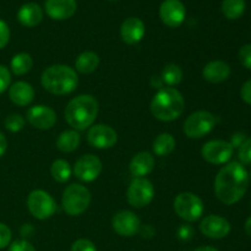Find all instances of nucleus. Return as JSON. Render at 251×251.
Returning a JSON list of instances; mask_svg holds the SVG:
<instances>
[{
	"label": "nucleus",
	"instance_id": "obj_23",
	"mask_svg": "<svg viewBox=\"0 0 251 251\" xmlns=\"http://www.w3.org/2000/svg\"><path fill=\"white\" fill-rule=\"evenodd\" d=\"M80 141L81 136L77 131L66 130L59 135L58 140H56V147L59 151L64 152V153H70L80 146Z\"/></svg>",
	"mask_w": 251,
	"mask_h": 251
},
{
	"label": "nucleus",
	"instance_id": "obj_32",
	"mask_svg": "<svg viewBox=\"0 0 251 251\" xmlns=\"http://www.w3.org/2000/svg\"><path fill=\"white\" fill-rule=\"evenodd\" d=\"M239 60L245 69L251 70V44H245L240 48Z\"/></svg>",
	"mask_w": 251,
	"mask_h": 251
},
{
	"label": "nucleus",
	"instance_id": "obj_26",
	"mask_svg": "<svg viewBox=\"0 0 251 251\" xmlns=\"http://www.w3.org/2000/svg\"><path fill=\"white\" fill-rule=\"evenodd\" d=\"M32 66H33V59L28 53L16 54L10 63V68L15 75H25V74L29 73Z\"/></svg>",
	"mask_w": 251,
	"mask_h": 251
},
{
	"label": "nucleus",
	"instance_id": "obj_2",
	"mask_svg": "<svg viewBox=\"0 0 251 251\" xmlns=\"http://www.w3.org/2000/svg\"><path fill=\"white\" fill-rule=\"evenodd\" d=\"M98 100L91 95H80L73 98L65 108V120L76 130H85L95 123L98 115Z\"/></svg>",
	"mask_w": 251,
	"mask_h": 251
},
{
	"label": "nucleus",
	"instance_id": "obj_15",
	"mask_svg": "<svg viewBox=\"0 0 251 251\" xmlns=\"http://www.w3.org/2000/svg\"><path fill=\"white\" fill-rule=\"evenodd\" d=\"M200 230L205 237L211 239H222L229 234L230 225L221 216L210 215L201 221Z\"/></svg>",
	"mask_w": 251,
	"mask_h": 251
},
{
	"label": "nucleus",
	"instance_id": "obj_42",
	"mask_svg": "<svg viewBox=\"0 0 251 251\" xmlns=\"http://www.w3.org/2000/svg\"><path fill=\"white\" fill-rule=\"evenodd\" d=\"M195 251H218V250L213 247H200V248H198Z\"/></svg>",
	"mask_w": 251,
	"mask_h": 251
},
{
	"label": "nucleus",
	"instance_id": "obj_20",
	"mask_svg": "<svg viewBox=\"0 0 251 251\" xmlns=\"http://www.w3.org/2000/svg\"><path fill=\"white\" fill-rule=\"evenodd\" d=\"M154 168V158L150 152H139L130 161V173L135 178H145Z\"/></svg>",
	"mask_w": 251,
	"mask_h": 251
},
{
	"label": "nucleus",
	"instance_id": "obj_6",
	"mask_svg": "<svg viewBox=\"0 0 251 251\" xmlns=\"http://www.w3.org/2000/svg\"><path fill=\"white\" fill-rule=\"evenodd\" d=\"M216 126V118L207 110H198L186 118L184 132L189 139H201L210 134Z\"/></svg>",
	"mask_w": 251,
	"mask_h": 251
},
{
	"label": "nucleus",
	"instance_id": "obj_31",
	"mask_svg": "<svg viewBox=\"0 0 251 251\" xmlns=\"http://www.w3.org/2000/svg\"><path fill=\"white\" fill-rule=\"evenodd\" d=\"M238 157L243 164H251V137L244 140V142L240 145Z\"/></svg>",
	"mask_w": 251,
	"mask_h": 251
},
{
	"label": "nucleus",
	"instance_id": "obj_11",
	"mask_svg": "<svg viewBox=\"0 0 251 251\" xmlns=\"http://www.w3.org/2000/svg\"><path fill=\"white\" fill-rule=\"evenodd\" d=\"M102 172V162L95 154H85L76 161L74 174L76 178L85 183L96 180Z\"/></svg>",
	"mask_w": 251,
	"mask_h": 251
},
{
	"label": "nucleus",
	"instance_id": "obj_24",
	"mask_svg": "<svg viewBox=\"0 0 251 251\" xmlns=\"http://www.w3.org/2000/svg\"><path fill=\"white\" fill-rule=\"evenodd\" d=\"M100 65V56L95 51H83L76 58V71L81 74H92Z\"/></svg>",
	"mask_w": 251,
	"mask_h": 251
},
{
	"label": "nucleus",
	"instance_id": "obj_38",
	"mask_svg": "<svg viewBox=\"0 0 251 251\" xmlns=\"http://www.w3.org/2000/svg\"><path fill=\"white\" fill-rule=\"evenodd\" d=\"M240 96L247 104L251 105V80H248L240 90Z\"/></svg>",
	"mask_w": 251,
	"mask_h": 251
},
{
	"label": "nucleus",
	"instance_id": "obj_41",
	"mask_svg": "<svg viewBox=\"0 0 251 251\" xmlns=\"http://www.w3.org/2000/svg\"><path fill=\"white\" fill-rule=\"evenodd\" d=\"M245 232H247V234L251 238V216L248 218L247 222H245Z\"/></svg>",
	"mask_w": 251,
	"mask_h": 251
},
{
	"label": "nucleus",
	"instance_id": "obj_5",
	"mask_svg": "<svg viewBox=\"0 0 251 251\" xmlns=\"http://www.w3.org/2000/svg\"><path fill=\"white\" fill-rule=\"evenodd\" d=\"M91 203V193L81 184H71L64 190L61 205L69 216H80Z\"/></svg>",
	"mask_w": 251,
	"mask_h": 251
},
{
	"label": "nucleus",
	"instance_id": "obj_39",
	"mask_svg": "<svg viewBox=\"0 0 251 251\" xmlns=\"http://www.w3.org/2000/svg\"><path fill=\"white\" fill-rule=\"evenodd\" d=\"M7 150V140L5 137V135L0 131V157H2L5 154Z\"/></svg>",
	"mask_w": 251,
	"mask_h": 251
},
{
	"label": "nucleus",
	"instance_id": "obj_13",
	"mask_svg": "<svg viewBox=\"0 0 251 251\" xmlns=\"http://www.w3.org/2000/svg\"><path fill=\"white\" fill-rule=\"evenodd\" d=\"M186 9L180 0H164L159 7V17L166 26L176 28L185 20Z\"/></svg>",
	"mask_w": 251,
	"mask_h": 251
},
{
	"label": "nucleus",
	"instance_id": "obj_36",
	"mask_svg": "<svg viewBox=\"0 0 251 251\" xmlns=\"http://www.w3.org/2000/svg\"><path fill=\"white\" fill-rule=\"evenodd\" d=\"M7 251H36V249L27 240H15L12 244H10Z\"/></svg>",
	"mask_w": 251,
	"mask_h": 251
},
{
	"label": "nucleus",
	"instance_id": "obj_44",
	"mask_svg": "<svg viewBox=\"0 0 251 251\" xmlns=\"http://www.w3.org/2000/svg\"><path fill=\"white\" fill-rule=\"evenodd\" d=\"M250 174H251V173H250Z\"/></svg>",
	"mask_w": 251,
	"mask_h": 251
},
{
	"label": "nucleus",
	"instance_id": "obj_35",
	"mask_svg": "<svg viewBox=\"0 0 251 251\" xmlns=\"http://www.w3.org/2000/svg\"><path fill=\"white\" fill-rule=\"evenodd\" d=\"M11 230L4 223H0V249H4L11 242Z\"/></svg>",
	"mask_w": 251,
	"mask_h": 251
},
{
	"label": "nucleus",
	"instance_id": "obj_1",
	"mask_svg": "<svg viewBox=\"0 0 251 251\" xmlns=\"http://www.w3.org/2000/svg\"><path fill=\"white\" fill-rule=\"evenodd\" d=\"M249 186V174L242 163L232 162L222 167L215 179V194L225 205H234L243 199Z\"/></svg>",
	"mask_w": 251,
	"mask_h": 251
},
{
	"label": "nucleus",
	"instance_id": "obj_37",
	"mask_svg": "<svg viewBox=\"0 0 251 251\" xmlns=\"http://www.w3.org/2000/svg\"><path fill=\"white\" fill-rule=\"evenodd\" d=\"M10 39V28L7 24L2 20H0V49L5 48L9 43Z\"/></svg>",
	"mask_w": 251,
	"mask_h": 251
},
{
	"label": "nucleus",
	"instance_id": "obj_4",
	"mask_svg": "<svg viewBox=\"0 0 251 251\" xmlns=\"http://www.w3.org/2000/svg\"><path fill=\"white\" fill-rule=\"evenodd\" d=\"M42 86L49 93L56 96L69 95L78 85V77L73 68L63 64H56L47 68L41 77Z\"/></svg>",
	"mask_w": 251,
	"mask_h": 251
},
{
	"label": "nucleus",
	"instance_id": "obj_30",
	"mask_svg": "<svg viewBox=\"0 0 251 251\" xmlns=\"http://www.w3.org/2000/svg\"><path fill=\"white\" fill-rule=\"evenodd\" d=\"M25 119L20 114H10L5 119V127L11 132H19L24 129Z\"/></svg>",
	"mask_w": 251,
	"mask_h": 251
},
{
	"label": "nucleus",
	"instance_id": "obj_9",
	"mask_svg": "<svg viewBox=\"0 0 251 251\" xmlns=\"http://www.w3.org/2000/svg\"><path fill=\"white\" fill-rule=\"evenodd\" d=\"M154 196V189L146 178H135L130 183L126 193L127 202L135 208H142L150 205Z\"/></svg>",
	"mask_w": 251,
	"mask_h": 251
},
{
	"label": "nucleus",
	"instance_id": "obj_17",
	"mask_svg": "<svg viewBox=\"0 0 251 251\" xmlns=\"http://www.w3.org/2000/svg\"><path fill=\"white\" fill-rule=\"evenodd\" d=\"M47 14L53 20H68L77 10L76 0H47L44 4Z\"/></svg>",
	"mask_w": 251,
	"mask_h": 251
},
{
	"label": "nucleus",
	"instance_id": "obj_18",
	"mask_svg": "<svg viewBox=\"0 0 251 251\" xmlns=\"http://www.w3.org/2000/svg\"><path fill=\"white\" fill-rule=\"evenodd\" d=\"M120 36L126 44H137L145 36V24L139 17H129L122 24Z\"/></svg>",
	"mask_w": 251,
	"mask_h": 251
},
{
	"label": "nucleus",
	"instance_id": "obj_25",
	"mask_svg": "<svg viewBox=\"0 0 251 251\" xmlns=\"http://www.w3.org/2000/svg\"><path fill=\"white\" fill-rule=\"evenodd\" d=\"M152 147L157 156H168L176 149V139L168 132H163L154 139Z\"/></svg>",
	"mask_w": 251,
	"mask_h": 251
},
{
	"label": "nucleus",
	"instance_id": "obj_3",
	"mask_svg": "<svg viewBox=\"0 0 251 251\" xmlns=\"http://www.w3.org/2000/svg\"><path fill=\"white\" fill-rule=\"evenodd\" d=\"M150 108L156 119L161 122H173L183 114L185 100L178 90L164 87L153 96Z\"/></svg>",
	"mask_w": 251,
	"mask_h": 251
},
{
	"label": "nucleus",
	"instance_id": "obj_14",
	"mask_svg": "<svg viewBox=\"0 0 251 251\" xmlns=\"http://www.w3.org/2000/svg\"><path fill=\"white\" fill-rule=\"evenodd\" d=\"M113 229L122 237H132L140 230V218L131 211H120L112 220Z\"/></svg>",
	"mask_w": 251,
	"mask_h": 251
},
{
	"label": "nucleus",
	"instance_id": "obj_12",
	"mask_svg": "<svg viewBox=\"0 0 251 251\" xmlns=\"http://www.w3.org/2000/svg\"><path fill=\"white\" fill-rule=\"evenodd\" d=\"M87 141L92 147L98 150L112 149L118 141V134L112 126L98 124L91 127L87 132Z\"/></svg>",
	"mask_w": 251,
	"mask_h": 251
},
{
	"label": "nucleus",
	"instance_id": "obj_40",
	"mask_svg": "<svg viewBox=\"0 0 251 251\" xmlns=\"http://www.w3.org/2000/svg\"><path fill=\"white\" fill-rule=\"evenodd\" d=\"M193 235V230L190 227H181L180 232H179V237L184 240H188L189 238Z\"/></svg>",
	"mask_w": 251,
	"mask_h": 251
},
{
	"label": "nucleus",
	"instance_id": "obj_27",
	"mask_svg": "<svg viewBox=\"0 0 251 251\" xmlns=\"http://www.w3.org/2000/svg\"><path fill=\"white\" fill-rule=\"evenodd\" d=\"M71 173H73V171H71L70 164L65 159H56L50 167L51 176L58 183H66L70 179Z\"/></svg>",
	"mask_w": 251,
	"mask_h": 251
},
{
	"label": "nucleus",
	"instance_id": "obj_34",
	"mask_svg": "<svg viewBox=\"0 0 251 251\" xmlns=\"http://www.w3.org/2000/svg\"><path fill=\"white\" fill-rule=\"evenodd\" d=\"M11 82V75L6 66L0 65V95L7 90Z\"/></svg>",
	"mask_w": 251,
	"mask_h": 251
},
{
	"label": "nucleus",
	"instance_id": "obj_28",
	"mask_svg": "<svg viewBox=\"0 0 251 251\" xmlns=\"http://www.w3.org/2000/svg\"><path fill=\"white\" fill-rule=\"evenodd\" d=\"M245 0H223L222 12L228 20H237L244 14Z\"/></svg>",
	"mask_w": 251,
	"mask_h": 251
},
{
	"label": "nucleus",
	"instance_id": "obj_29",
	"mask_svg": "<svg viewBox=\"0 0 251 251\" xmlns=\"http://www.w3.org/2000/svg\"><path fill=\"white\" fill-rule=\"evenodd\" d=\"M162 82L168 86H176L183 80V70L176 64H168L164 66L161 75Z\"/></svg>",
	"mask_w": 251,
	"mask_h": 251
},
{
	"label": "nucleus",
	"instance_id": "obj_7",
	"mask_svg": "<svg viewBox=\"0 0 251 251\" xmlns=\"http://www.w3.org/2000/svg\"><path fill=\"white\" fill-rule=\"evenodd\" d=\"M173 207L176 215L186 222L198 221L205 210L202 200L193 193H180L176 195Z\"/></svg>",
	"mask_w": 251,
	"mask_h": 251
},
{
	"label": "nucleus",
	"instance_id": "obj_19",
	"mask_svg": "<svg viewBox=\"0 0 251 251\" xmlns=\"http://www.w3.org/2000/svg\"><path fill=\"white\" fill-rule=\"evenodd\" d=\"M9 97L14 104L19 107H26L31 104L34 98V90L28 82L17 81L9 88Z\"/></svg>",
	"mask_w": 251,
	"mask_h": 251
},
{
	"label": "nucleus",
	"instance_id": "obj_8",
	"mask_svg": "<svg viewBox=\"0 0 251 251\" xmlns=\"http://www.w3.org/2000/svg\"><path fill=\"white\" fill-rule=\"evenodd\" d=\"M27 207L34 218L43 221L48 220L55 213L56 203L46 191L33 190L27 198Z\"/></svg>",
	"mask_w": 251,
	"mask_h": 251
},
{
	"label": "nucleus",
	"instance_id": "obj_22",
	"mask_svg": "<svg viewBox=\"0 0 251 251\" xmlns=\"http://www.w3.org/2000/svg\"><path fill=\"white\" fill-rule=\"evenodd\" d=\"M17 20L22 26L34 27L43 20V10L36 2H27L19 9Z\"/></svg>",
	"mask_w": 251,
	"mask_h": 251
},
{
	"label": "nucleus",
	"instance_id": "obj_33",
	"mask_svg": "<svg viewBox=\"0 0 251 251\" xmlns=\"http://www.w3.org/2000/svg\"><path fill=\"white\" fill-rule=\"evenodd\" d=\"M71 251H97V248L95 247L91 240L88 239H77L74 242Z\"/></svg>",
	"mask_w": 251,
	"mask_h": 251
},
{
	"label": "nucleus",
	"instance_id": "obj_16",
	"mask_svg": "<svg viewBox=\"0 0 251 251\" xmlns=\"http://www.w3.org/2000/svg\"><path fill=\"white\" fill-rule=\"evenodd\" d=\"M27 120L36 129L49 130L55 125L56 114L51 108L39 104L27 110Z\"/></svg>",
	"mask_w": 251,
	"mask_h": 251
},
{
	"label": "nucleus",
	"instance_id": "obj_43",
	"mask_svg": "<svg viewBox=\"0 0 251 251\" xmlns=\"http://www.w3.org/2000/svg\"><path fill=\"white\" fill-rule=\"evenodd\" d=\"M110 1H115V0H110Z\"/></svg>",
	"mask_w": 251,
	"mask_h": 251
},
{
	"label": "nucleus",
	"instance_id": "obj_10",
	"mask_svg": "<svg viewBox=\"0 0 251 251\" xmlns=\"http://www.w3.org/2000/svg\"><path fill=\"white\" fill-rule=\"evenodd\" d=\"M203 159L212 164H225L232 158L233 146L223 140H211L201 149Z\"/></svg>",
	"mask_w": 251,
	"mask_h": 251
},
{
	"label": "nucleus",
	"instance_id": "obj_21",
	"mask_svg": "<svg viewBox=\"0 0 251 251\" xmlns=\"http://www.w3.org/2000/svg\"><path fill=\"white\" fill-rule=\"evenodd\" d=\"M230 75V66L222 60H213L206 64L202 76L211 83H220L227 80Z\"/></svg>",
	"mask_w": 251,
	"mask_h": 251
}]
</instances>
